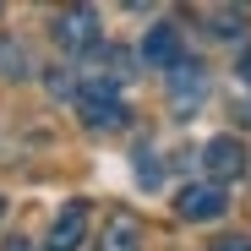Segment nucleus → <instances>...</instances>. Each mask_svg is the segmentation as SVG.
Returning <instances> with one entry per match:
<instances>
[{
  "label": "nucleus",
  "instance_id": "obj_3",
  "mask_svg": "<svg viewBox=\"0 0 251 251\" xmlns=\"http://www.w3.org/2000/svg\"><path fill=\"white\" fill-rule=\"evenodd\" d=\"M202 164H207V175H213V186H224V180H235V175H246V148L235 142V137H213L202 148Z\"/></svg>",
  "mask_w": 251,
  "mask_h": 251
},
{
  "label": "nucleus",
  "instance_id": "obj_13",
  "mask_svg": "<svg viewBox=\"0 0 251 251\" xmlns=\"http://www.w3.org/2000/svg\"><path fill=\"white\" fill-rule=\"evenodd\" d=\"M240 82H251V50L240 55Z\"/></svg>",
  "mask_w": 251,
  "mask_h": 251
},
{
  "label": "nucleus",
  "instance_id": "obj_2",
  "mask_svg": "<svg viewBox=\"0 0 251 251\" xmlns=\"http://www.w3.org/2000/svg\"><path fill=\"white\" fill-rule=\"evenodd\" d=\"M224 207H229V197H224V186H213V180H207V186H186V191L175 197V213H180V219H191V224L219 219Z\"/></svg>",
  "mask_w": 251,
  "mask_h": 251
},
{
  "label": "nucleus",
  "instance_id": "obj_12",
  "mask_svg": "<svg viewBox=\"0 0 251 251\" xmlns=\"http://www.w3.org/2000/svg\"><path fill=\"white\" fill-rule=\"evenodd\" d=\"M213 251H251V240L246 235H224V240H213Z\"/></svg>",
  "mask_w": 251,
  "mask_h": 251
},
{
  "label": "nucleus",
  "instance_id": "obj_4",
  "mask_svg": "<svg viewBox=\"0 0 251 251\" xmlns=\"http://www.w3.org/2000/svg\"><path fill=\"white\" fill-rule=\"evenodd\" d=\"M82 240H88V202H66L55 213V224H50L44 251H76Z\"/></svg>",
  "mask_w": 251,
  "mask_h": 251
},
{
  "label": "nucleus",
  "instance_id": "obj_7",
  "mask_svg": "<svg viewBox=\"0 0 251 251\" xmlns=\"http://www.w3.org/2000/svg\"><path fill=\"white\" fill-rule=\"evenodd\" d=\"M93 38H99V11L76 6V11H60L55 17V44L60 50H88Z\"/></svg>",
  "mask_w": 251,
  "mask_h": 251
},
{
  "label": "nucleus",
  "instance_id": "obj_6",
  "mask_svg": "<svg viewBox=\"0 0 251 251\" xmlns=\"http://www.w3.org/2000/svg\"><path fill=\"white\" fill-rule=\"evenodd\" d=\"M142 60H148V66H158V71H175V66L186 60L175 22H153V27H148V38H142Z\"/></svg>",
  "mask_w": 251,
  "mask_h": 251
},
{
  "label": "nucleus",
  "instance_id": "obj_10",
  "mask_svg": "<svg viewBox=\"0 0 251 251\" xmlns=\"http://www.w3.org/2000/svg\"><path fill=\"white\" fill-rule=\"evenodd\" d=\"M27 71H33L27 50L17 44V38H0V76H27Z\"/></svg>",
  "mask_w": 251,
  "mask_h": 251
},
{
  "label": "nucleus",
  "instance_id": "obj_1",
  "mask_svg": "<svg viewBox=\"0 0 251 251\" xmlns=\"http://www.w3.org/2000/svg\"><path fill=\"white\" fill-rule=\"evenodd\" d=\"M76 109H82V126H93V131H120L126 126V104L109 82H93V88L76 93Z\"/></svg>",
  "mask_w": 251,
  "mask_h": 251
},
{
  "label": "nucleus",
  "instance_id": "obj_11",
  "mask_svg": "<svg viewBox=\"0 0 251 251\" xmlns=\"http://www.w3.org/2000/svg\"><path fill=\"white\" fill-rule=\"evenodd\" d=\"M137 175H142V180H148V186H153V180H158V175H164V170H158V164H153V158H148V148H142V158H137Z\"/></svg>",
  "mask_w": 251,
  "mask_h": 251
},
{
  "label": "nucleus",
  "instance_id": "obj_9",
  "mask_svg": "<svg viewBox=\"0 0 251 251\" xmlns=\"http://www.w3.org/2000/svg\"><path fill=\"white\" fill-rule=\"evenodd\" d=\"M246 6H219V11H207V27H213L219 38H235V33H246Z\"/></svg>",
  "mask_w": 251,
  "mask_h": 251
},
{
  "label": "nucleus",
  "instance_id": "obj_15",
  "mask_svg": "<svg viewBox=\"0 0 251 251\" xmlns=\"http://www.w3.org/2000/svg\"><path fill=\"white\" fill-rule=\"evenodd\" d=\"M246 120H251V104H246Z\"/></svg>",
  "mask_w": 251,
  "mask_h": 251
},
{
  "label": "nucleus",
  "instance_id": "obj_14",
  "mask_svg": "<svg viewBox=\"0 0 251 251\" xmlns=\"http://www.w3.org/2000/svg\"><path fill=\"white\" fill-rule=\"evenodd\" d=\"M6 251H33V240H22V235H17V240H6Z\"/></svg>",
  "mask_w": 251,
  "mask_h": 251
},
{
  "label": "nucleus",
  "instance_id": "obj_5",
  "mask_svg": "<svg viewBox=\"0 0 251 251\" xmlns=\"http://www.w3.org/2000/svg\"><path fill=\"white\" fill-rule=\"evenodd\" d=\"M202 93H207V71L197 60H180L170 71V104H175V115H191L202 104Z\"/></svg>",
  "mask_w": 251,
  "mask_h": 251
},
{
  "label": "nucleus",
  "instance_id": "obj_8",
  "mask_svg": "<svg viewBox=\"0 0 251 251\" xmlns=\"http://www.w3.org/2000/svg\"><path fill=\"white\" fill-rule=\"evenodd\" d=\"M137 235H142V229H137L131 213H115V219H109V235H104L99 251H137Z\"/></svg>",
  "mask_w": 251,
  "mask_h": 251
},
{
  "label": "nucleus",
  "instance_id": "obj_16",
  "mask_svg": "<svg viewBox=\"0 0 251 251\" xmlns=\"http://www.w3.org/2000/svg\"><path fill=\"white\" fill-rule=\"evenodd\" d=\"M0 213H6V202H0Z\"/></svg>",
  "mask_w": 251,
  "mask_h": 251
}]
</instances>
